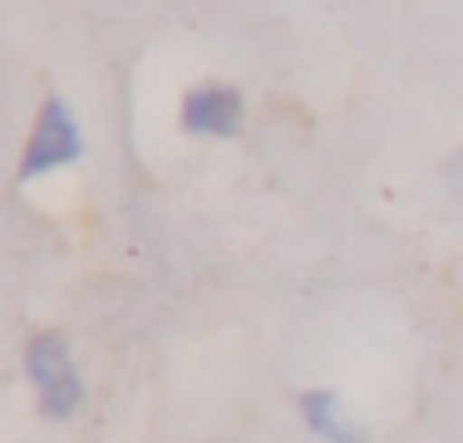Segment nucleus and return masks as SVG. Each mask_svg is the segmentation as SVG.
<instances>
[{
    "label": "nucleus",
    "mask_w": 463,
    "mask_h": 443,
    "mask_svg": "<svg viewBox=\"0 0 463 443\" xmlns=\"http://www.w3.org/2000/svg\"><path fill=\"white\" fill-rule=\"evenodd\" d=\"M301 419H306V429L326 443H365V429L345 414V399L335 390H306L301 394Z\"/></svg>",
    "instance_id": "4"
},
{
    "label": "nucleus",
    "mask_w": 463,
    "mask_h": 443,
    "mask_svg": "<svg viewBox=\"0 0 463 443\" xmlns=\"http://www.w3.org/2000/svg\"><path fill=\"white\" fill-rule=\"evenodd\" d=\"M444 183H449V193H454V203L463 207V148L449 153V163H444Z\"/></svg>",
    "instance_id": "5"
},
{
    "label": "nucleus",
    "mask_w": 463,
    "mask_h": 443,
    "mask_svg": "<svg viewBox=\"0 0 463 443\" xmlns=\"http://www.w3.org/2000/svg\"><path fill=\"white\" fill-rule=\"evenodd\" d=\"M84 158V133H80V118L74 108L64 104L60 94H50L35 114V128H30V143L20 153V183L30 177H45L54 168H70V163Z\"/></svg>",
    "instance_id": "1"
},
{
    "label": "nucleus",
    "mask_w": 463,
    "mask_h": 443,
    "mask_svg": "<svg viewBox=\"0 0 463 443\" xmlns=\"http://www.w3.org/2000/svg\"><path fill=\"white\" fill-rule=\"evenodd\" d=\"M25 374L35 384V399H40V414L45 419H70L80 414L84 404V380L70 360V345L60 335H35L25 345Z\"/></svg>",
    "instance_id": "2"
},
{
    "label": "nucleus",
    "mask_w": 463,
    "mask_h": 443,
    "mask_svg": "<svg viewBox=\"0 0 463 443\" xmlns=\"http://www.w3.org/2000/svg\"><path fill=\"white\" fill-rule=\"evenodd\" d=\"M183 133H193V138H237L241 124H247V99H241L237 84H193L183 94Z\"/></svg>",
    "instance_id": "3"
}]
</instances>
